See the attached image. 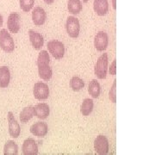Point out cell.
I'll use <instances>...</instances> for the list:
<instances>
[{
  "label": "cell",
  "mask_w": 155,
  "mask_h": 155,
  "mask_svg": "<svg viewBox=\"0 0 155 155\" xmlns=\"http://www.w3.org/2000/svg\"><path fill=\"white\" fill-rule=\"evenodd\" d=\"M50 57L48 53L46 50H42L40 52L37 59V67H38V73L40 78L45 81L49 80L52 78L53 72L49 66Z\"/></svg>",
  "instance_id": "1"
},
{
  "label": "cell",
  "mask_w": 155,
  "mask_h": 155,
  "mask_svg": "<svg viewBox=\"0 0 155 155\" xmlns=\"http://www.w3.org/2000/svg\"><path fill=\"white\" fill-rule=\"evenodd\" d=\"M0 48L6 53H12L15 49L14 40L5 28L0 30Z\"/></svg>",
  "instance_id": "2"
},
{
  "label": "cell",
  "mask_w": 155,
  "mask_h": 155,
  "mask_svg": "<svg viewBox=\"0 0 155 155\" xmlns=\"http://www.w3.org/2000/svg\"><path fill=\"white\" fill-rule=\"evenodd\" d=\"M108 70V54H103L98 58L94 67V73L99 79H104Z\"/></svg>",
  "instance_id": "3"
},
{
  "label": "cell",
  "mask_w": 155,
  "mask_h": 155,
  "mask_svg": "<svg viewBox=\"0 0 155 155\" xmlns=\"http://www.w3.org/2000/svg\"><path fill=\"white\" fill-rule=\"evenodd\" d=\"M48 49L52 56L56 60H61L65 54V46L57 40H53L48 42Z\"/></svg>",
  "instance_id": "4"
},
{
  "label": "cell",
  "mask_w": 155,
  "mask_h": 155,
  "mask_svg": "<svg viewBox=\"0 0 155 155\" xmlns=\"http://www.w3.org/2000/svg\"><path fill=\"white\" fill-rule=\"evenodd\" d=\"M66 29L68 35L71 38H77L80 31V24L78 19L74 17H67Z\"/></svg>",
  "instance_id": "5"
},
{
  "label": "cell",
  "mask_w": 155,
  "mask_h": 155,
  "mask_svg": "<svg viewBox=\"0 0 155 155\" xmlns=\"http://www.w3.org/2000/svg\"><path fill=\"white\" fill-rule=\"evenodd\" d=\"M33 94L35 98L37 100H46L49 97V88L47 84L38 82L35 84L33 88Z\"/></svg>",
  "instance_id": "6"
},
{
  "label": "cell",
  "mask_w": 155,
  "mask_h": 155,
  "mask_svg": "<svg viewBox=\"0 0 155 155\" xmlns=\"http://www.w3.org/2000/svg\"><path fill=\"white\" fill-rule=\"evenodd\" d=\"M94 149L97 154H107L110 149L108 139L104 135L97 136V138L94 140Z\"/></svg>",
  "instance_id": "7"
},
{
  "label": "cell",
  "mask_w": 155,
  "mask_h": 155,
  "mask_svg": "<svg viewBox=\"0 0 155 155\" xmlns=\"http://www.w3.org/2000/svg\"><path fill=\"white\" fill-rule=\"evenodd\" d=\"M8 126H9V134L12 138H17L20 133H21V127L19 125V123L16 120L15 116L13 115L12 112H9L8 116Z\"/></svg>",
  "instance_id": "8"
},
{
  "label": "cell",
  "mask_w": 155,
  "mask_h": 155,
  "mask_svg": "<svg viewBox=\"0 0 155 155\" xmlns=\"http://www.w3.org/2000/svg\"><path fill=\"white\" fill-rule=\"evenodd\" d=\"M109 44L108 35L104 31H99L96 35L94 39V46L96 49L99 52H103L107 48Z\"/></svg>",
  "instance_id": "9"
},
{
  "label": "cell",
  "mask_w": 155,
  "mask_h": 155,
  "mask_svg": "<svg viewBox=\"0 0 155 155\" xmlns=\"http://www.w3.org/2000/svg\"><path fill=\"white\" fill-rule=\"evenodd\" d=\"M20 16L17 13H11L8 17L7 20V28L10 30V32L13 34L18 33L20 30Z\"/></svg>",
  "instance_id": "10"
},
{
  "label": "cell",
  "mask_w": 155,
  "mask_h": 155,
  "mask_svg": "<svg viewBox=\"0 0 155 155\" xmlns=\"http://www.w3.org/2000/svg\"><path fill=\"white\" fill-rule=\"evenodd\" d=\"M22 153L24 155H36L38 153V146L33 138H28L23 141Z\"/></svg>",
  "instance_id": "11"
},
{
  "label": "cell",
  "mask_w": 155,
  "mask_h": 155,
  "mask_svg": "<svg viewBox=\"0 0 155 155\" xmlns=\"http://www.w3.org/2000/svg\"><path fill=\"white\" fill-rule=\"evenodd\" d=\"M47 19V13L43 8L35 7L32 12V20L35 26L43 25Z\"/></svg>",
  "instance_id": "12"
},
{
  "label": "cell",
  "mask_w": 155,
  "mask_h": 155,
  "mask_svg": "<svg viewBox=\"0 0 155 155\" xmlns=\"http://www.w3.org/2000/svg\"><path fill=\"white\" fill-rule=\"evenodd\" d=\"M30 132L31 134L37 136V137H44L47 135L48 132V127L46 122H37L34 123L33 125L30 127Z\"/></svg>",
  "instance_id": "13"
},
{
  "label": "cell",
  "mask_w": 155,
  "mask_h": 155,
  "mask_svg": "<svg viewBox=\"0 0 155 155\" xmlns=\"http://www.w3.org/2000/svg\"><path fill=\"white\" fill-rule=\"evenodd\" d=\"M28 36H29V41L31 42V45L35 49L39 50L43 47L44 39L41 34L36 31H34V30H29Z\"/></svg>",
  "instance_id": "14"
},
{
  "label": "cell",
  "mask_w": 155,
  "mask_h": 155,
  "mask_svg": "<svg viewBox=\"0 0 155 155\" xmlns=\"http://www.w3.org/2000/svg\"><path fill=\"white\" fill-rule=\"evenodd\" d=\"M34 113L37 118L45 120L46 118H48V116H49L50 114L49 106L45 103L38 104L34 106Z\"/></svg>",
  "instance_id": "15"
},
{
  "label": "cell",
  "mask_w": 155,
  "mask_h": 155,
  "mask_svg": "<svg viewBox=\"0 0 155 155\" xmlns=\"http://www.w3.org/2000/svg\"><path fill=\"white\" fill-rule=\"evenodd\" d=\"M93 9H94L96 14L100 17L106 15L109 11L108 0H94Z\"/></svg>",
  "instance_id": "16"
},
{
  "label": "cell",
  "mask_w": 155,
  "mask_h": 155,
  "mask_svg": "<svg viewBox=\"0 0 155 155\" xmlns=\"http://www.w3.org/2000/svg\"><path fill=\"white\" fill-rule=\"evenodd\" d=\"M11 80V72L7 67H0V88H6Z\"/></svg>",
  "instance_id": "17"
},
{
  "label": "cell",
  "mask_w": 155,
  "mask_h": 155,
  "mask_svg": "<svg viewBox=\"0 0 155 155\" xmlns=\"http://www.w3.org/2000/svg\"><path fill=\"white\" fill-rule=\"evenodd\" d=\"M67 9L69 13L72 15H78L82 11L83 5L80 0H69L67 3Z\"/></svg>",
  "instance_id": "18"
},
{
  "label": "cell",
  "mask_w": 155,
  "mask_h": 155,
  "mask_svg": "<svg viewBox=\"0 0 155 155\" xmlns=\"http://www.w3.org/2000/svg\"><path fill=\"white\" fill-rule=\"evenodd\" d=\"M93 107H94L93 100L90 99V98H85L81 104V108H80L81 114L84 116H89L93 110Z\"/></svg>",
  "instance_id": "19"
},
{
  "label": "cell",
  "mask_w": 155,
  "mask_h": 155,
  "mask_svg": "<svg viewBox=\"0 0 155 155\" xmlns=\"http://www.w3.org/2000/svg\"><path fill=\"white\" fill-rule=\"evenodd\" d=\"M88 92L93 98H97L99 97L100 92H101V87H100L99 83L96 79H92L89 84Z\"/></svg>",
  "instance_id": "20"
},
{
  "label": "cell",
  "mask_w": 155,
  "mask_h": 155,
  "mask_svg": "<svg viewBox=\"0 0 155 155\" xmlns=\"http://www.w3.org/2000/svg\"><path fill=\"white\" fill-rule=\"evenodd\" d=\"M35 116V113H34V107L33 106H28L24 108L21 113H20V121L22 123H26L28 122L33 116Z\"/></svg>",
  "instance_id": "21"
},
{
  "label": "cell",
  "mask_w": 155,
  "mask_h": 155,
  "mask_svg": "<svg viewBox=\"0 0 155 155\" xmlns=\"http://www.w3.org/2000/svg\"><path fill=\"white\" fill-rule=\"evenodd\" d=\"M18 153V147L13 140H7L4 147L5 155H17Z\"/></svg>",
  "instance_id": "22"
},
{
  "label": "cell",
  "mask_w": 155,
  "mask_h": 155,
  "mask_svg": "<svg viewBox=\"0 0 155 155\" xmlns=\"http://www.w3.org/2000/svg\"><path fill=\"white\" fill-rule=\"evenodd\" d=\"M70 87L72 88V91H78L84 87V82L83 81V79H81L77 76L72 77L70 80Z\"/></svg>",
  "instance_id": "23"
},
{
  "label": "cell",
  "mask_w": 155,
  "mask_h": 155,
  "mask_svg": "<svg viewBox=\"0 0 155 155\" xmlns=\"http://www.w3.org/2000/svg\"><path fill=\"white\" fill-rule=\"evenodd\" d=\"M20 7L24 12H28L35 5V0H19Z\"/></svg>",
  "instance_id": "24"
},
{
  "label": "cell",
  "mask_w": 155,
  "mask_h": 155,
  "mask_svg": "<svg viewBox=\"0 0 155 155\" xmlns=\"http://www.w3.org/2000/svg\"><path fill=\"white\" fill-rule=\"evenodd\" d=\"M116 79L114 80V83L113 85L111 87L110 91V93H109V98L110 99L112 103H116Z\"/></svg>",
  "instance_id": "25"
},
{
  "label": "cell",
  "mask_w": 155,
  "mask_h": 155,
  "mask_svg": "<svg viewBox=\"0 0 155 155\" xmlns=\"http://www.w3.org/2000/svg\"><path fill=\"white\" fill-rule=\"evenodd\" d=\"M110 73L111 75H116V61L114 60L112 64L110 65Z\"/></svg>",
  "instance_id": "26"
},
{
  "label": "cell",
  "mask_w": 155,
  "mask_h": 155,
  "mask_svg": "<svg viewBox=\"0 0 155 155\" xmlns=\"http://www.w3.org/2000/svg\"><path fill=\"white\" fill-rule=\"evenodd\" d=\"M44 2L47 5H51L54 2V0H44Z\"/></svg>",
  "instance_id": "27"
},
{
  "label": "cell",
  "mask_w": 155,
  "mask_h": 155,
  "mask_svg": "<svg viewBox=\"0 0 155 155\" xmlns=\"http://www.w3.org/2000/svg\"><path fill=\"white\" fill-rule=\"evenodd\" d=\"M112 5H113V9H114V10H116V0H112Z\"/></svg>",
  "instance_id": "28"
},
{
  "label": "cell",
  "mask_w": 155,
  "mask_h": 155,
  "mask_svg": "<svg viewBox=\"0 0 155 155\" xmlns=\"http://www.w3.org/2000/svg\"><path fill=\"white\" fill-rule=\"evenodd\" d=\"M2 25H3V16L0 14V28L2 27Z\"/></svg>",
  "instance_id": "29"
},
{
  "label": "cell",
  "mask_w": 155,
  "mask_h": 155,
  "mask_svg": "<svg viewBox=\"0 0 155 155\" xmlns=\"http://www.w3.org/2000/svg\"><path fill=\"white\" fill-rule=\"evenodd\" d=\"M88 1H90V0H83V2L84 3H87Z\"/></svg>",
  "instance_id": "30"
}]
</instances>
